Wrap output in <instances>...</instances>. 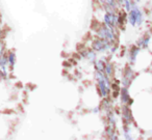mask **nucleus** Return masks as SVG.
Listing matches in <instances>:
<instances>
[]
</instances>
